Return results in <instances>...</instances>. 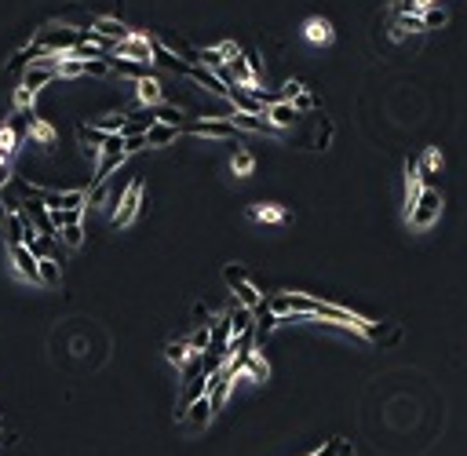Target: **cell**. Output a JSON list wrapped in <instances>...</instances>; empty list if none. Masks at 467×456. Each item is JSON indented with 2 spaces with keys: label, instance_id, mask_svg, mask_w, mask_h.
Masks as SVG:
<instances>
[{
  "label": "cell",
  "instance_id": "3957f363",
  "mask_svg": "<svg viewBox=\"0 0 467 456\" xmlns=\"http://www.w3.org/2000/svg\"><path fill=\"white\" fill-rule=\"evenodd\" d=\"M223 281L234 289V296H237V303H241V307L256 311L260 303H263V292H260L252 281L245 278V270H241V266H227V270H223Z\"/></svg>",
  "mask_w": 467,
  "mask_h": 456
},
{
  "label": "cell",
  "instance_id": "4316f807",
  "mask_svg": "<svg viewBox=\"0 0 467 456\" xmlns=\"http://www.w3.org/2000/svg\"><path fill=\"white\" fill-rule=\"evenodd\" d=\"M124 117H128V113H106L103 120H96V125L110 135V132H120V128H124Z\"/></svg>",
  "mask_w": 467,
  "mask_h": 456
},
{
  "label": "cell",
  "instance_id": "8992f818",
  "mask_svg": "<svg viewBox=\"0 0 467 456\" xmlns=\"http://www.w3.org/2000/svg\"><path fill=\"white\" fill-rule=\"evenodd\" d=\"M113 55H120V58H135V63H153V58H150V55H153V41L132 33V37H124V41L113 44Z\"/></svg>",
  "mask_w": 467,
  "mask_h": 456
},
{
  "label": "cell",
  "instance_id": "4fadbf2b",
  "mask_svg": "<svg viewBox=\"0 0 467 456\" xmlns=\"http://www.w3.org/2000/svg\"><path fill=\"white\" fill-rule=\"evenodd\" d=\"M135 95H139V103H146V106H158V103H165V88H161V81L158 77H143V81H135Z\"/></svg>",
  "mask_w": 467,
  "mask_h": 456
},
{
  "label": "cell",
  "instance_id": "d590c367",
  "mask_svg": "<svg viewBox=\"0 0 467 456\" xmlns=\"http://www.w3.org/2000/svg\"><path fill=\"white\" fill-rule=\"evenodd\" d=\"M0 428H4V420H0Z\"/></svg>",
  "mask_w": 467,
  "mask_h": 456
},
{
  "label": "cell",
  "instance_id": "d6a6232c",
  "mask_svg": "<svg viewBox=\"0 0 467 456\" xmlns=\"http://www.w3.org/2000/svg\"><path fill=\"white\" fill-rule=\"evenodd\" d=\"M29 103H34V91H26V88H19V91H15V110H26Z\"/></svg>",
  "mask_w": 467,
  "mask_h": 456
},
{
  "label": "cell",
  "instance_id": "7a4b0ae2",
  "mask_svg": "<svg viewBox=\"0 0 467 456\" xmlns=\"http://www.w3.org/2000/svg\"><path fill=\"white\" fill-rule=\"evenodd\" d=\"M438 216H442V194L434 190V187H424L420 201L413 204V212H409L406 219H409L416 230H431L434 223H438Z\"/></svg>",
  "mask_w": 467,
  "mask_h": 456
},
{
  "label": "cell",
  "instance_id": "7402d4cb",
  "mask_svg": "<svg viewBox=\"0 0 467 456\" xmlns=\"http://www.w3.org/2000/svg\"><path fill=\"white\" fill-rule=\"evenodd\" d=\"M41 270V285H58L62 281V263L58 259H37Z\"/></svg>",
  "mask_w": 467,
  "mask_h": 456
},
{
  "label": "cell",
  "instance_id": "5bb4252c",
  "mask_svg": "<svg viewBox=\"0 0 467 456\" xmlns=\"http://www.w3.org/2000/svg\"><path fill=\"white\" fill-rule=\"evenodd\" d=\"M91 29H96V33H103V37H110V41H124V37H132V29L124 26L120 19H110V15L91 19Z\"/></svg>",
  "mask_w": 467,
  "mask_h": 456
},
{
  "label": "cell",
  "instance_id": "f1b7e54d",
  "mask_svg": "<svg viewBox=\"0 0 467 456\" xmlns=\"http://www.w3.org/2000/svg\"><path fill=\"white\" fill-rule=\"evenodd\" d=\"M256 219H263V223H277V219H285V212L277 208V204H260V208H256Z\"/></svg>",
  "mask_w": 467,
  "mask_h": 456
},
{
  "label": "cell",
  "instance_id": "f546056e",
  "mask_svg": "<svg viewBox=\"0 0 467 456\" xmlns=\"http://www.w3.org/2000/svg\"><path fill=\"white\" fill-rule=\"evenodd\" d=\"M150 142H146V132H139V135H124V154H139V150H146Z\"/></svg>",
  "mask_w": 467,
  "mask_h": 456
},
{
  "label": "cell",
  "instance_id": "9c48e42d",
  "mask_svg": "<svg viewBox=\"0 0 467 456\" xmlns=\"http://www.w3.org/2000/svg\"><path fill=\"white\" fill-rule=\"evenodd\" d=\"M215 413H212V405H208V394H201V398H194L190 405H186L183 409V423H186V428H190V431H201V428H208V420H212Z\"/></svg>",
  "mask_w": 467,
  "mask_h": 456
},
{
  "label": "cell",
  "instance_id": "484cf974",
  "mask_svg": "<svg viewBox=\"0 0 467 456\" xmlns=\"http://www.w3.org/2000/svg\"><path fill=\"white\" fill-rule=\"evenodd\" d=\"M153 117H158V120H165V125H175V128H183V125H186V120H183V113H179L175 106H165V103H158V106H153Z\"/></svg>",
  "mask_w": 467,
  "mask_h": 456
},
{
  "label": "cell",
  "instance_id": "ffe728a7",
  "mask_svg": "<svg viewBox=\"0 0 467 456\" xmlns=\"http://www.w3.org/2000/svg\"><path fill=\"white\" fill-rule=\"evenodd\" d=\"M113 197H117V194L110 190V179H99L96 187L88 190V204H91V208H106V204H113Z\"/></svg>",
  "mask_w": 467,
  "mask_h": 456
},
{
  "label": "cell",
  "instance_id": "83f0119b",
  "mask_svg": "<svg viewBox=\"0 0 467 456\" xmlns=\"http://www.w3.org/2000/svg\"><path fill=\"white\" fill-rule=\"evenodd\" d=\"M252 154H248V150H241V154H234V161H230V168L237 172V175H248V172H252Z\"/></svg>",
  "mask_w": 467,
  "mask_h": 456
},
{
  "label": "cell",
  "instance_id": "30bf717a",
  "mask_svg": "<svg viewBox=\"0 0 467 456\" xmlns=\"http://www.w3.org/2000/svg\"><path fill=\"white\" fill-rule=\"evenodd\" d=\"M55 77H58V70L55 66H26L22 70V88L26 91H34V95H41V91L48 88V84H55Z\"/></svg>",
  "mask_w": 467,
  "mask_h": 456
},
{
  "label": "cell",
  "instance_id": "9a60e30c",
  "mask_svg": "<svg viewBox=\"0 0 467 456\" xmlns=\"http://www.w3.org/2000/svg\"><path fill=\"white\" fill-rule=\"evenodd\" d=\"M153 63L165 66V70H172V73H179V77H186V66H190V63H183V58H175V51L165 48L161 41H153Z\"/></svg>",
  "mask_w": 467,
  "mask_h": 456
},
{
  "label": "cell",
  "instance_id": "d4e9b609",
  "mask_svg": "<svg viewBox=\"0 0 467 456\" xmlns=\"http://www.w3.org/2000/svg\"><path fill=\"white\" fill-rule=\"evenodd\" d=\"M58 241H62L66 249H81V241H84V230H81V223L62 227V230H58Z\"/></svg>",
  "mask_w": 467,
  "mask_h": 456
},
{
  "label": "cell",
  "instance_id": "d6986e66",
  "mask_svg": "<svg viewBox=\"0 0 467 456\" xmlns=\"http://www.w3.org/2000/svg\"><path fill=\"white\" fill-rule=\"evenodd\" d=\"M303 33H307L310 44H329V41H332V26H329L325 19H310V22L303 26Z\"/></svg>",
  "mask_w": 467,
  "mask_h": 456
},
{
  "label": "cell",
  "instance_id": "44dd1931",
  "mask_svg": "<svg viewBox=\"0 0 467 456\" xmlns=\"http://www.w3.org/2000/svg\"><path fill=\"white\" fill-rule=\"evenodd\" d=\"M165 358H168L172 365H179V369H183V365L194 358V351H190V343H186V340H172V343L165 347Z\"/></svg>",
  "mask_w": 467,
  "mask_h": 456
},
{
  "label": "cell",
  "instance_id": "603a6c76",
  "mask_svg": "<svg viewBox=\"0 0 467 456\" xmlns=\"http://www.w3.org/2000/svg\"><path fill=\"white\" fill-rule=\"evenodd\" d=\"M186 343H190V351H194V354L208 351V343H212V321H201V325H197V332H194V336L186 340Z\"/></svg>",
  "mask_w": 467,
  "mask_h": 456
},
{
  "label": "cell",
  "instance_id": "ac0fdd59",
  "mask_svg": "<svg viewBox=\"0 0 467 456\" xmlns=\"http://www.w3.org/2000/svg\"><path fill=\"white\" fill-rule=\"evenodd\" d=\"M26 212H8V216H4V223H0V227H4V241H8V245H22V234H26Z\"/></svg>",
  "mask_w": 467,
  "mask_h": 456
},
{
  "label": "cell",
  "instance_id": "1f68e13d",
  "mask_svg": "<svg viewBox=\"0 0 467 456\" xmlns=\"http://www.w3.org/2000/svg\"><path fill=\"white\" fill-rule=\"evenodd\" d=\"M292 106H296V110H299V113H303V110H310V106H314V95H310V91H307V88H303V91H299V95H296V99H292Z\"/></svg>",
  "mask_w": 467,
  "mask_h": 456
},
{
  "label": "cell",
  "instance_id": "ba28073f",
  "mask_svg": "<svg viewBox=\"0 0 467 456\" xmlns=\"http://www.w3.org/2000/svg\"><path fill=\"white\" fill-rule=\"evenodd\" d=\"M11 249V263H15V270H19V278H26V281H34V285H41V270H37V256L29 252L26 245H8Z\"/></svg>",
  "mask_w": 467,
  "mask_h": 456
},
{
  "label": "cell",
  "instance_id": "7c38bea8",
  "mask_svg": "<svg viewBox=\"0 0 467 456\" xmlns=\"http://www.w3.org/2000/svg\"><path fill=\"white\" fill-rule=\"evenodd\" d=\"M110 73H120V77H132V81H143L150 77V63H135V58H120V55H110Z\"/></svg>",
  "mask_w": 467,
  "mask_h": 456
},
{
  "label": "cell",
  "instance_id": "5b68a950",
  "mask_svg": "<svg viewBox=\"0 0 467 456\" xmlns=\"http://www.w3.org/2000/svg\"><path fill=\"white\" fill-rule=\"evenodd\" d=\"M183 132H190V135H205V139H234L237 128L230 125L227 117H208V120H186Z\"/></svg>",
  "mask_w": 467,
  "mask_h": 456
},
{
  "label": "cell",
  "instance_id": "cb8c5ba5",
  "mask_svg": "<svg viewBox=\"0 0 467 456\" xmlns=\"http://www.w3.org/2000/svg\"><path fill=\"white\" fill-rule=\"evenodd\" d=\"M420 19H424V29H438V26H446V8L442 4H431V8H424L420 11Z\"/></svg>",
  "mask_w": 467,
  "mask_h": 456
},
{
  "label": "cell",
  "instance_id": "277c9868",
  "mask_svg": "<svg viewBox=\"0 0 467 456\" xmlns=\"http://www.w3.org/2000/svg\"><path fill=\"white\" fill-rule=\"evenodd\" d=\"M186 81H190L194 88H201V91H208V95H215V99H227L223 77L215 73V70H208V66H201V63H190V66H186Z\"/></svg>",
  "mask_w": 467,
  "mask_h": 456
},
{
  "label": "cell",
  "instance_id": "8fae6325",
  "mask_svg": "<svg viewBox=\"0 0 467 456\" xmlns=\"http://www.w3.org/2000/svg\"><path fill=\"white\" fill-rule=\"evenodd\" d=\"M267 120L274 128H292V125H299V110L289 99H277L274 106H267Z\"/></svg>",
  "mask_w": 467,
  "mask_h": 456
},
{
  "label": "cell",
  "instance_id": "e575fe53",
  "mask_svg": "<svg viewBox=\"0 0 467 456\" xmlns=\"http://www.w3.org/2000/svg\"><path fill=\"white\" fill-rule=\"evenodd\" d=\"M4 216H8V208H4V194H0V223H4Z\"/></svg>",
  "mask_w": 467,
  "mask_h": 456
},
{
  "label": "cell",
  "instance_id": "4dcf8cb0",
  "mask_svg": "<svg viewBox=\"0 0 467 456\" xmlns=\"http://www.w3.org/2000/svg\"><path fill=\"white\" fill-rule=\"evenodd\" d=\"M339 445H344V438H329L322 449H314L310 456H339Z\"/></svg>",
  "mask_w": 467,
  "mask_h": 456
},
{
  "label": "cell",
  "instance_id": "836d02e7",
  "mask_svg": "<svg viewBox=\"0 0 467 456\" xmlns=\"http://www.w3.org/2000/svg\"><path fill=\"white\" fill-rule=\"evenodd\" d=\"M329 135H332V125H329V120H322V128H318V146L322 150L329 146Z\"/></svg>",
  "mask_w": 467,
  "mask_h": 456
},
{
  "label": "cell",
  "instance_id": "e0dca14e",
  "mask_svg": "<svg viewBox=\"0 0 467 456\" xmlns=\"http://www.w3.org/2000/svg\"><path fill=\"white\" fill-rule=\"evenodd\" d=\"M179 132H183V128H175V125H165V120H153L150 132H146V142H150V146H172V142L179 139Z\"/></svg>",
  "mask_w": 467,
  "mask_h": 456
},
{
  "label": "cell",
  "instance_id": "6da1fadb",
  "mask_svg": "<svg viewBox=\"0 0 467 456\" xmlns=\"http://www.w3.org/2000/svg\"><path fill=\"white\" fill-rule=\"evenodd\" d=\"M91 37V26L88 29H73V26H48L37 33V44H44L48 51H58V55H70L81 41Z\"/></svg>",
  "mask_w": 467,
  "mask_h": 456
},
{
  "label": "cell",
  "instance_id": "2e32d148",
  "mask_svg": "<svg viewBox=\"0 0 467 456\" xmlns=\"http://www.w3.org/2000/svg\"><path fill=\"white\" fill-rule=\"evenodd\" d=\"M252 314H256V340H263V336H270V332H274L277 325H282V318H277V314L270 311V303H267V296H263V303H260V307H256Z\"/></svg>",
  "mask_w": 467,
  "mask_h": 456
},
{
  "label": "cell",
  "instance_id": "52a82bcc",
  "mask_svg": "<svg viewBox=\"0 0 467 456\" xmlns=\"http://www.w3.org/2000/svg\"><path fill=\"white\" fill-rule=\"evenodd\" d=\"M139 201H143V182L135 179V182H128V190H124V197H120V204L113 212V223L117 227H128L135 219V212H139Z\"/></svg>",
  "mask_w": 467,
  "mask_h": 456
}]
</instances>
